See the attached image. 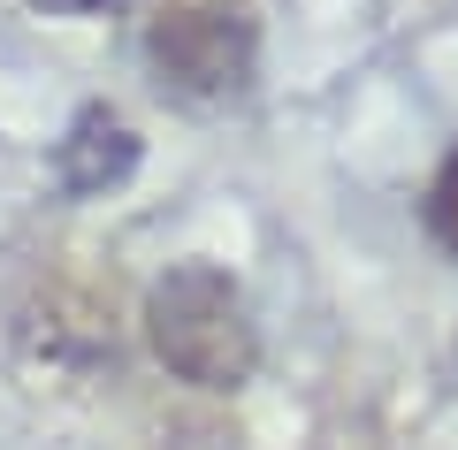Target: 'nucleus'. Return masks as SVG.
<instances>
[{
    "instance_id": "f03ea898",
    "label": "nucleus",
    "mask_w": 458,
    "mask_h": 450,
    "mask_svg": "<svg viewBox=\"0 0 458 450\" xmlns=\"http://www.w3.org/2000/svg\"><path fill=\"white\" fill-rule=\"evenodd\" d=\"M146 62L161 77V92L191 99V107H222V99H237L252 84L260 38H252V16L229 8V0H183L168 16H153Z\"/></svg>"
},
{
    "instance_id": "7ed1b4c3",
    "label": "nucleus",
    "mask_w": 458,
    "mask_h": 450,
    "mask_svg": "<svg viewBox=\"0 0 458 450\" xmlns=\"http://www.w3.org/2000/svg\"><path fill=\"white\" fill-rule=\"evenodd\" d=\"M138 168V138L131 123L114 107H77V123L62 130V145H54V176H62L69 199H99L107 183H123Z\"/></svg>"
},
{
    "instance_id": "f257e3e1",
    "label": "nucleus",
    "mask_w": 458,
    "mask_h": 450,
    "mask_svg": "<svg viewBox=\"0 0 458 450\" xmlns=\"http://www.w3.org/2000/svg\"><path fill=\"white\" fill-rule=\"evenodd\" d=\"M146 344L191 389H245L252 367H260L245 290L222 267H207V259H183L146 290Z\"/></svg>"
},
{
    "instance_id": "20e7f679",
    "label": "nucleus",
    "mask_w": 458,
    "mask_h": 450,
    "mask_svg": "<svg viewBox=\"0 0 458 450\" xmlns=\"http://www.w3.org/2000/svg\"><path fill=\"white\" fill-rule=\"evenodd\" d=\"M420 222H428V237H436L443 252L458 259V145L443 153L436 176H428V191H420Z\"/></svg>"
},
{
    "instance_id": "39448f33",
    "label": "nucleus",
    "mask_w": 458,
    "mask_h": 450,
    "mask_svg": "<svg viewBox=\"0 0 458 450\" xmlns=\"http://www.w3.org/2000/svg\"><path fill=\"white\" fill-rule=\"evenodd\" d=\"M38 8H54V16H107V8H123V0H38Z\"/></svg>"
}]
</instances>
